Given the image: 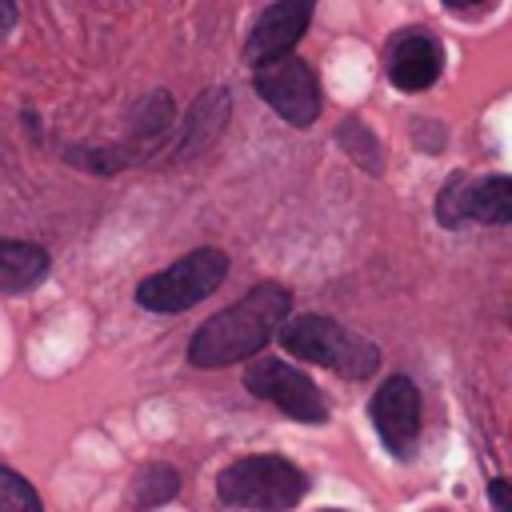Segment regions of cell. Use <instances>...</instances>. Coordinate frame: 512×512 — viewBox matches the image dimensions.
<instances>
[{"label": "cell", "mask_w": 512, "mask_h": 512, "mask_svg": "<svg viewBox=\"0 0 512 512\" xmlns=\"http://www.w3.org/2000/svg\"><path fill=\"white\" fill-rule=\"evenodd\" d=\"M292 312V292L284 284H256L248 288L236 304L204 320L192 340H188V360L192 368H228L248 356H256L276 328Z\"/></svg>", "instance_id": "6da1fadb"}, {"label": "cell", "mask_w": 512, "mask_h": 512, "mask_svg": "<svg viewBox=\"0 0 512 512\" xmlns=\"http://www.w3.org/2000/svg\"><path fill=\"white\" fill-rule=\"evenodd\" d=\"M276 332H280L284 352H292V356H300L308 364H324V368H332L340 376L364 380V376H372L380 368V348L372 340H364L360 332L344 328L332 316L304 312V316L284 320Z\"/></svg>", "instance_id": "7a4b0ae2"}, {"label": "cell", "mask_w": 512, "mask_h": 512, "mask_svg": "<svg viewBox=\"0 0 512 512\" xmlns=\"http://www.w3.org/2000/svg\"><path fill=\"white\" fill-rule=\"evenodd\" d=\"M308 492L304 468H296L288 456H240L216 476L220 504L252 508V512H284L296 508Z\"/></svg>", "instance_id": "3957f363"}, {"label": "cell", "mask_w": 512, "mask_h": 512, "mask_svg": "<svg viewBox=\"0 0 512 512\" xmlns=\"http://www.w3.org/2000/svg\"><path fill=\"white\" fill-rule=\"evenodd\" d=\"M228 276V256L220 248H196L168 264L164 272H152L136 288V304L148 312H184L200 300H208Z\"/></svg>", "instance_id": "277c9868"}, {"label": "cell", "mask_w": 512, "mask_h": 512, "mask_svg": "<svg viewBox=\"0 0 512 512\" xmlns=\"http://www.w3.org/2000/svg\"><path fill=\"white\" fill-rule=\"evenodd\" d=\"M252 88L292 128H308L320 116V84H316L312 68L300 56H292V52L260 60L256 72H252Z\"/></svg>", "instance_id": "5b68a950"}, {"label": "cell", "mask_w": 512, "mask_h": 512, "mask_svg": "<svg viewBox=\"0 0 512 512\" xmlns=\"http://www.w3.org/2000/svg\"><path fill=\"white\" fill-rule=\"evenodd\" d=\"M436 220L444 228H464V220L480 224H508L512 220V180L508 176H484L472 180L468 172H452L436 196Z\"/></svg>", "instance_id": "8992f818"}, {"label": "cell", "mask_w": 512, "mask_h": 512, "mask_svg": "<svg viewBox=\"0 0 512 512\" xmlns=\"http://www.w3.org/2000/svg\"><path fill=\"white\" fill-rule=\"evenodd\" d=\"M244 388L268 404H276L284 416L300 420V424H324L328 420V404L320 396V388L292 364L260 356L248 372H244Z\"/></svg>", "instance_id": "52a82bcc"}, {"label": "cell", "mask_w": 512, "mask_h": 512, "mask_svg": "<svg viewBox=\"0 0 512 512\" xmlns=\"http://www.w3.org/2000/svg\"><path fill=\"white\" fill-rule=\"evenodd\" d=\"M368 416H372L376 436L384 440V448H388L396 460H408L412 448H416V436H420V392H416V384H412L404 372L388 376V380L372 392Z\"/></svg>", "instance_id": "ba28073f"}, {"label": "cell", "mask_w": 512, "mask_h": 512, "mask_svg": "<svg viewBox=\"0 0 512 512\" xmlns=\"http://www.w3.org/2000/svg\"><path fill=\"white\" fill-rule=\"evenodd\" d=\"M444 68V52L440 44L420 32V28H404L388 40V52H384V72L388 80L400 88V92H424L436 84Z\"/></svg>", "instance_id": "9c48e42d"}, {"label": "cell", "mask_w": 512, "mask_h": 512, "mask_svg": "<svg viewBox=\"0 0 512 512\" xmlns=\"http://www.w3.org/2000/svg\"><path fill=\"white\" fill-rule=\"evenodd\" d=\"M312 4L316 0H276L268 4L252 32H248V44H244V56L252 64L260 60H272V56H284L300 44V36L308 32V20H312Z\"/></svg>", "instance_id": "30bf717a"}, {"label": "cell", "mask_w": 512, "mask_h": 512, "mask_svg": "<svg viewBox=\"0 0 512 512\" xmlns=\"http://www.w3.org/2000/svg\"><path fill=\"white\" fill-rule=\"evenodd\" d=\"M228 112H232V92L220 88V84H216V88H204V92L192 100L188 116H184V128H180V140H176L172 156H176V160H196V156H204V152L224 136Z\"/></svg>", "instance_id": "8fae6325"}, {"label": "cell", "mask_w": 512, "mask_h": 512, "mask_svg": "<svg viewBox=\"0 0 512 512\" xmlns=\"http://www.w3.org/2000/svg\"><path fill=\"white\" fill-rule=\"evenodd\" d=\"M48 276V252L28 240L0 236V292H28Z\"/></svg>", "instance_id": "7c38bea8"}, {"label": "cell", "mask_w": 512, "mask_h": 512, "mask_svg": "<svg viewBox=\"0 0 512 512\" xmlns=\"http://www.w3.org/2000/svg\"><path fill=\"white\" fill-rule=\"evenodd\" d=\"M336 140H340V148H344L364 172H372V176L384 172V144L376 140V132H372L360 116H344L340 128H336Z\"/></svg>", "instance_id": "4fadbf2b"}, {"label": "cell", "mask_w": 512, "mask_h": 512, "mask_svg": "<svg viewBox=\"0 0 512 512\" xmlns=\"http://www.w3.org/2000/svg\"><path fill=\"white\" fill-rule=\"evenodd\" d=\"M176 492H180V472L172 464H144L132 480V508H140V512L160 508Z\"/></svg>", "instance_id": "5bb4252c"}, {"label": "cell", "mask_w": 512, "mask_h": 512, "mask_svg": "<svg viewBox=\"0 0 512 512\" xmlns=\"http://www.w3.org/2000/svg\"><path fill=\"white\" fill-rule=\"evenodd\" d=\"M0 512H44L40 492L8 464H0Z\"/></svg>", "instance_id": "9a60e30c"}, {"label": "cell", "mask_w": 512, "mask_h": 512, "mask_svg": "<svg viewBox=\"0 0 512 512\" xmlns=\"http://www.w3.org/2000/svg\"><path fill=\"white\" fill-rule=\"evenodd\" d=\"M488 496H492V508L496 512H512V488H508V480H492L488 484Z\"/></svg>", "instance_id": "2e32d148"}, {"label": "cell", "mask_w": 512, "mask_h": 512, "mask_svg": "<svg viewBox=\"0 0 512 512\" xmlns=\"http://www.w3.org/2000/svg\"><path fill=\"white\" fill-rule=\"evenodd\" d=\"M12 24H16V0H0V36L12 32Z\"/></svg>", "instance_id": "e0dca14e"}, {"label": "cell", "mask_w": 512, "mask_h": 512, "mask_svg": "<svg viewBox=\"0 0 512 512\" xmlns=\"http://www.w3.org/2000/svg\"><path fill=\"white\" fill-rule=\"evenodd\" d=\"M444 8H452V12H472V8H484V4H492V0H440Z\"/></svg>", "instance_id": "ac0fdd59"}, {"label": "cell", "mask_w": 512, "mask_h": 512, "mask_svg": "<svg viewBox=\"0 0 512 512\" xmlns=\"http://www.w3.org/2000/svg\"><path fill=\"white\" fill-rule=\"evenodd\" d=\"M324 512H340V508H324Z\"/></svg>", "instance_id": "d6986e66"}]
</instances>
